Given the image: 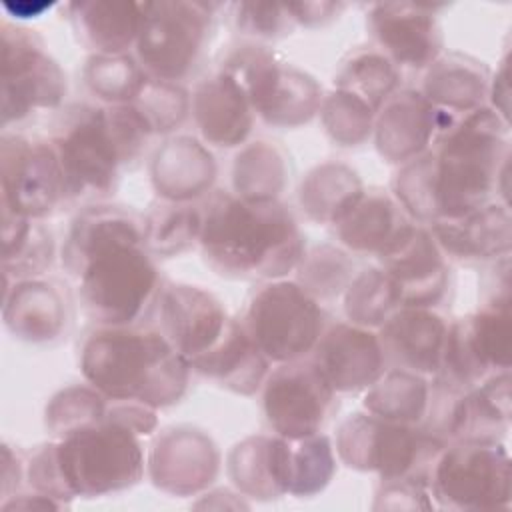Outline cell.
I'll return each mask as SVG.
<instances>
[{"label": "cell", "mask_w": 512, "mask_h": 512, "mask_svg": "<svg viewBox=\"0 0 512 512\" xmlns=\"http://www.w3.org/2000/svg\"><path fill=\"white\" fill-rule=\"evenodd\" d=\"M190 110L202 138L220 148L244 144L256 116L242 86L222 70L196 86Z\"/></svg>", "instance_id": "cell-23"}, {"label": "cell", "mask_w": 512, "mask_h": 512, "mask_svg": "<svg viewBox=\"0 0 512 512\" xmlns=\"http://www.w3.org/2000/svg\"><path fill=\"white\" fill-rule=\"evenodd\" d=\"M320 118L328 136L340 146H358L374 130L376 112L358 96L338 90L322 98Z\"/></svg>", "instance_id": "cell-42"}, {"label": "cell", "mask_w": 512, "mask_h": 512, "mask_svg": "<svg viewBox=\"0 0 512 512\" xmlns=\"http://www.w3.org/2000/svg\"><path fill=\"white\" fill-rule=\"evenodd\" d=\"M242 322L270 362L286 364L312 354L328 326V316L298 282L280 278L252 294Z\"/></svg>", "instance_id": "cell-10"}, {"label": "cell", "mask_w": 512, "mask_h": 512, "mask_svg": "<svg viewBox=\"0 0 512 512\" xmlns=\"http://www.w3.org/2000/svg\"><path fill=\"white\" fill-rule=\"evenodd\" d=\"M430 406V382L426 376L390 368L364 394L366 412L392 422L422 424Z\"/></svg>", "instance_id": "cell-34"}, {"label": "cell", "mask_w": 512, "mask_h": 512, "mask_svg": "<svg viewBox=\"0 0 512 512\" xmlns=\"http://www.w3.org/2000/svg\"><path fill=\"white\" fill-rule=\"evenodd\" d=\"M508 160V122L480 106L456 116L432 148L402 164L394 194L412 220H456L496 202L498 192L508 204Z\"/></svg>", "instance_id": "cell-2"}, {"label": "cell", "mask_w": 512, "mask_h": 512, "mask_svg": "<svg viewBox=\"0 0 512 512\" xmlns=\"http://www.w3.org/2000/svg\"><path fill=\"white\" fill-rule=\"evenodd\" d=\"M152 184L166 202H194L216 178L212 154L190 136L166 140L152 160Z\"/></svg>", "instance_id": "cell-29"}, {"label": "cell", "mask_w": 512, "mask_h": 512, "mask_svg": "<svg viewBox=\"0 0 512 512\" xmlns=\"http://www.w3.org/2000/svg\"><path fill=\"white\" fill-rule=\"evenodd\" d=\"M78 40L96 54H126L136 46L142 4L124 0H80L66 4Z\"/></svg>", "instance_id": "cell-30"}, {"label": "cell", "mask_w": 512, "mask_h": 512, "mask_svg": "<svg viewBox=\"0 0 512 512\" xmlns=\"http://www.w3.org/2000/svg\"><path fill=\"white\" fill-rule=\"evenodd\" d=\"M400 306V290L382 268L362 270L344 290V312L348 322L358 326L380 328Z\"/></svg>", "instance_id": "cell-39"}, {"label": "cell", "mask_w": 512, "mask_h": 512, "mask_svg": "<svg viewBox=\"0 0 512 512\" xmlns=\"http://www.w3.org/2000/svg\"><path fill=\"white\" fill-rule=\"evenodd\" d=\"M334 84L338 90L358 96L374 112H378L386 100L398 92L400 70L382 52L360 50L342 64Z\"/></svg>", "instance_id": "cell-37"}, {"label": "cell", "mask_w": 512, "mask_h": 512, "mask_svg": "<svg viewBox=\"0 0 512 512\" xmlns=\"http://www.w3.org/2000/svg\"><path fill=\"white\" fill-rule=\"evenodd\" d=\"M454 120L456 114L432 106L422 92L400 90L376 112V148L388 162L406 164L424 154Z\"/></svg>", "instance_id": "cell-20"}, {"label": "cell", "mask_w": 512, "mask_h": 512, "mask_svg": "<svg viewBox=\"0 0 512 512\" xmlns=\"http://www.w3.org/2000/svg\"><path fill=\"white\" fill-rule=\"evenodd\" d=\"M290 10L294 14L296 24L314 28L322 26L344 8V4H334V2H288Z\"/></svg>", "instance_id": "cell-46"}, {"label": "cell", "mask_w": 512, "mask_h": 512, "mask_svg": "<svg viewBox=\"0 0 512 512\" xmlns=\"http://www.w3.org/2000/svg\"><path fill=\"white\" fill-rule=\"evenodd\" d=\"M156 312L158 330L188 364L206 354L224 336L232 320L212 292L190 284H166Z\"/></svg>", "instance_id": "cell-16"}, {"label": "cell", "mask_w": 512, "mask_h": 512, "mask_svg": "<svg viewBox=\"0 0 512 512\" xmlns=\"http://www.w3.org/2000/svg\"><path fill=\"white\" fill-rule=\"evenodd\" d=\"M60 258L96 326H144L158 310L166 284L134 212L86 206L70 222Z\"/></svg>", "instance_id": "cell-1"}, {"label": "cell", "mask_w": 512, "mask_h": 512, "mask_svg": "<svg viewBox=\"0 0 512 512\" xmlns=\"http://www.w3.org/2000/svg\"><path fill=\"white\" fill-rule=\"evenodd\" d=\"M448 322L422 306H400L380 326L378 338L392 368L434 376L440 368Z\"/></svg>", "instance_id": "cell-22"}, {"label": "cell", "mask_w": 512, "mask_h": 512, "mask_svg": "<svg viewBox=\"0 0 512 512\" xmlns=\"http://www.w3.org/2000/svg\"><path fill=\"white\" fill-rule=\"evenodd\" d=\"M382 270L396 282L402 306L434 308L448 290V266L432 232L422 224L386 254L378 256Z\"/></svg>", "instance_id": "cell-21"}, {"label": "cell", "mask_w": 512, "mask_h": 512, "mask_svg": "<svg viewBox=\"0 0 512 512\" xmlns=\"http://www.w3.org/2000/svg\"><path fill=\"white\" fill-rule=\"evenodd\" d=\"M144 244L154 258H170L200 242L202 206L194 202H162L144 218Z\"/></svg>", "instance_id": "cell-36"}, {"label": "cell", "mask_w": 512, "mask_h": 512, "mask_svg": "<svg viewBox=\"0 0 512 512\" xmlns=\"http://www.w3.org/2000/svg\"><path fill=\"white\" fill-rule=\"evenodd\" d=\"M298 284L318 302L340 296L354 278L352 258L332 244H322L304 254L296 268Z\"/></svg>", "instance_id": "cell-41"}, {"label": "cell", "mask_w": 512, "mask_h": 512, "mask_svg": "<svg viewBox=\"0 0 512 512\" xmlns=\"http://www.w3.org/2000/svg\"><path fill=\"white\" fill-rule=\"evenodd\" d=\"M414 224L416 220L396 198L382 190H364L356 206L336 224V234L348 250L378 258L394 248Z\"/></svg>", "instance_id": "cell-26"}, {"label": "cell", "mask_w": 512, "mask_h": 512, "mask_svg": "<svg viewBox=\"0 0 512 512\" xmlns=\"http://www.w3.org/2000/svg\"><path fill=\"white\" fill-rule=\"evenodd\" d=\"M488 96L492 102V110L508 122V98H510V88H508V64L506 58L502 60L498 72L488 84Z\"/></svg>", "instance_id": "cell-48"}, {"label": "cell", "mask_w": 512, "mask_h": 512, "mask_svg": "<svg viewBox=\"0 0 512 512\" xmlns=\"http://www.w3.org/2000/svg\"><path fill=\"white\" fill-rule=\"evenodd\" d=\"M510 354V298L490 300L476 314L448 324L434 382L452 392H464L496 372L510 370Z\"/></svg>", "instance_id": "cell-12"}, {"label": "cell", "mask_w": 512, "mask_h": 512, "mask_svg": "<svg viewBox=\"0 0 512 512\" xmlns=\"http://www.w3.org/2000/svg\"><path fill=\"white\" fill-rule=\"evenodd\" d=\"M234 20L242 34L276 40L290 34L298 24L290 10V4L278 2H240L234 4Z\"/></svg>", "instance_id": "cell-45"}, {"label": "cell", "mask_w": 512, "mask_h": 512, "mask_svg": "<svg viewBox=\"0 0 512 512\" xmlns=\"http://www.w3.org/2000/svg\"><path fill=\"white\" fill-rule=\"evenodd\" d=\"M336 408V390L310 358L278 364L262 384L266 422L288 440L320 434Z\"/></svg>", "instance_id": "cell-15"}, {"label": "cell", "mask_w": 512, "mask_h": 512, "mask_svg": "<svg viewBox=\"0 0 512 512\" xmlns=\"http://www.w3.org/2000/svg\"><path fill=\"white\" fill-rule=\"evenodd\" d=\"M308 358L336 394L366 390L388 370L378 334L352 322L328 324Z\"/></svg>", "instance_id": "cell-19"}, {"label": "cell", "mask_w": 512, "mask_h": 512, "mask_svg": "<svg viewBox=\"0 0 512 512\" xmlns=\"http://www.w3.org/2000/svg\"><path fill=\"white\" fill-rule=\"evenodd\" d=\"M2 316L14 338L26 342H50L66 324V302L56 286L38 278L4 280Z\"/></svg>", "instance_id": "cell-28"}, {"label": "cell", "mask_w": 512, "mask_h": 512, "mask_svg": "<svg viewBox=\"0 0 512 512\" xmlns=\"http://www.w3.org/2000/svg\"><path fill=\"white\" fill-rule=\"evenodd\" d=\"M54 250V236L42 220H30L2 210L4 278L26 280L42 274L52 266Z\"/></svg>", "instance_id": "cell-32"}, {"label": "cell", "mask_w": 512, "mask_h": 512, "mask_svg": "<svg viewBox=\"0 0 512 512\" xmlns=\"http://www.w3.org/2000/svg\"><path fill=\"white\" fill-rule=\"evenodd\" d=\"M80 372L110 400L158 410L186 394L192 368L160 330L96 326L80 344Z\"/></svg>", "instance_id": "cell-6"}, {"label": "cell", "mask_w": 512, "mask_h": 512, "mask_svg": "<svg viewBox=\"0 0 512 512\" xmlns=\"http://www.w3.org/2000/svg\"><path fill=\"white\" fill-rule=\"evenodd\" d=\"M2 210L30 220L52 216L68 204L58 154L50 140L4 132L0 140Z\"/></svg>", "instance_id": "cell-14"}, {"label": "cell", "mask_w": 512, "mask_h": 512, "mask_svg": "<svg viewBox=\"0 0 512 512\" xmlns=\"http://www.w3.org/2000/svg\"><path fill=\"white\" fill-rule=\"evenodd\" d=\"M430 492L438 508L508 510L512 502L510 454L500 440H454L436 456Z\"/></svg>", "instance_id": "cell-9"}, {"label": "cell", "mask_w": 512, "mask_h": 512, "mask_svg": "<svg viewBox=\"0 0 512 512\" xmlns=\"http://www.w3.org/2000/svg\"><path fill=\"white\" fill-rule=\"evenodd\" d=\"M24 464L26 460H22L18 452H14L8 444L2 446V498L4 500L12 496L14 490H18L20 480L24 478Z\"/></svg>", "instance_id": "cell-47"}, {"label": "cell", "mask_w": 512, "mask_h": 512, "mask_svg": "<svg viewBox=\"0 0 512 512\" xmlns=\"http://www.w3.org/2000/svg\"><path fill=\"white\" fill-rule=\"evenodd\" d=\"M366 24L382 54L396 66L420 70L440 58L442 30L428 6L378 2L370 6Z\"/></svg>", "instance_id": "cell-17"}, {"label": "cell", "mask_w": 512, "mask_h": 512, "mask_svg": "<svg viewBox=\"0 0 512 512\" xmlns=\"http://www.w3.org/2000/svg\"><path fill=\"white\" fill-rule=\"evenodd\" d=\"M290 440L274 436H250L228 454L226 470L236 490L248 498L272 500L288 494Z\"/></svg>", "instance_id": "cell-25"}, {"label": "cell", "mask_w": 512, "mask_h": 512, "mask_svg": "<svg viewBox=\"0 0 512 512\" xmlns=\"http://www.w3.org/2000/svg\"><path fill=\"white\" fill-rule=\"evenodd\" d=\"M290 484L288 494L310 498L322 492L336 472V450L326 434L290 440Z\"/></svg>", "instance_id": "cell-40"}, {"label": "cell", "mask_w": 512, "mask_h": 512, "mask_svg": "<svg viewBox=\"0 0 512 512\" xmlns=\"http://www.w3.org/2000/svg\"><path fill=\"white\" fill-rule=\"evenodd\" d=\"M430 232L440 250L458 260L508 256L512 246L510 210L498 200L456 220H436Z\"/></svg>", "instance_id": "cell-27"}, {"label": "cell", "mask_w": 512, "mask_h": 512, "mask_svg": "<svg viewBox=\"0 0 512 512\" xmlns=\"http://www.w3.org/2000/svg\"><path fill=\"white\" fill-rule=\"evenodd\" d=\"M222 72L246 92L254 114L276 128L310 122L322 104L318 82L306 72L280 62L264 46H240L228 54Z\"/></svg>", "instance_id": "cell-11"}, {"label": "cell", "mask_w": 512, "mask_h": 512, "mask_svg": "<svg viewBox=\"0 0 512 512\" xmlns=\"http://www.w3.org/2000/svg\"><path fill=\"white\" fill-rule=\"evenodd\" d=\"M52 6H56V2H4L2 8L18 18V20H28V18H38L42 16L46 10H50Z\"/></svg>", "instance_id": "cell-49"}, {"label": "cell", "mask_w": 512, "mask_h": 512, "mask_svg": "<svg viewBox=\"0 0 512 512\" xmlns=\"http://www.w3.org/2000/svg\"><path fill=\"white\" fill-rule=\"evenodd\" d=\"M428 68L422 96L440 110L466 114L480 108L484 96H488L490 80L476 60L452 54L438 58Z\"/></svg>", "instance_id": "cell-31"}, {"label": "cell", "mask_w": 512, "mask_h": 512, "mask_svg": "<svg viewBox=\"0 0 512 512\" xmlns=\"http://www.w3.org/2000/svg\"><path fill=\"white\" fill-rule=\"evenodd\" d=\"M156 132L134 104H72L54 120V146L68 202L112 194Z\"/></svg>", "instance_id": "cell-5"}, {"label": "cell", "mask_w": 512, "mask_h": 512, "mask_svg": "<svg viewBox=\"0 0 512 512\" xmlns=\"http://www.w3.org/2000/svg\"><path fill=\"white\" fill-rule=\"evenodd\" d=\"M364 186L346 164L316 166L300 186V204L320 224H338L362 198Z\"/></svg>", "instance_id": "cell-33"}, {"label": "cell", "mask_w": 512, "mask_h": 512, "mask_svg": "<svg viewBox=\"0 0 512 512\" xmlns=\"http://www.w3.org/2000/svg\"><path fill=\"white\" fill-rule=\"evenodd\" d=\"M150 76L130 54H94L84 68L88 90L104 104H132Z\"/></svg>", "instance_id": "cell-38"}, {"label": "cell", "mask_w": 512, "mask_h": 512, "mask_svg": "<svg viewBox=\"0 0 512 512\" xmlns=\"http://www.w3.org/2000/svg\"><path fill=\"white\" fill-rule=\"evenodd\" d=\"M150 122L156 134H166L178 128L190 112L188 92L180 84L160 82L150 78L140 92V96L132 102Z\"/></svg>", "instance_id": "cell-44"}, {"label": "cell", "mask_w": 512, "mask_h": 512, "mask_svg": "<svg viewBox=\"0 0 512 512\" xmlns=\"http://www.w3.org/2000/svg\"><path fill=\"white\" fill-rule=\"evenodd\" d=\"M140 4L142 24L134 46L138 64L154 80L180 84L204 60L216 4L196 0Z\"/></svg>", "instance_id": "cell-8"}, {"label": "cell", "mask_w": 512, "mask_h": 512, "mask_svg": "<svg viewBox=\"0 0 512 512\" xmlns=\"http://www.w3.org/2000/svg\"><path fill=\"white\" fill-rule=\"evenodd\" d=\"M220 470V452L202 430L178 426L164 430L148 454L152 484L174 496L208 488Z\"/></svg>", "instance_id": "cell-18"}, {"label": "cell", "mask_w": 512, "mask_h": 512, "mask_svg": "<svg viewBox=\"0 0 512 512\" xmlns=\"http://www.w3.org/2000/svg\"><path fill=\"white\" fill-rule=\"evenodd\" d=\"M68 84L44 40L24 26L2 22V128L38 110L62 106Z\"/></svg>", "instance_id": "cell-13"}, {"label": "cell", "mask_w": 512, "mask_h": 512, "mask_svg": "<svg viewBox=\"0 0 512 512\" xmlns=\"http://www.w3.org/2000/svg\"><path fill=\"white\" fill-rule=\"evenodd\" d=\"M110 398L94 386H68L60 390L46 406V428L54 438L70 430L98 422L106 416Z\"/></svg>", "instance_id": "cell-43"}, {"label": "cell", "mask_w": 512, "mask_h": 512, "mask_svg": "<svg viewBox=\"0 0 512 512\" xmlns=\"http://www.w3.org/2000/svg\"><path fill=\"white\" fill-rule=\"evenodd\" d=\"M204 262L234 280H280L306 254L294 214L278 200L250 202L216 190L202 204Z\"/></svg>", "instance_id": "cell-3"}, {"label": "cell", "mask_w": 512, "mask_h": 512, "mask_svg": "<svg viewBox=\"0 0 512 512\" xmlns=\"http://www.w3.org/2000/svg\"><path fill=\"white\" fill-rule=\"evenodd\" d=\"M232 184L236 196L244 200H278L288 184L286 156L270 142H252L244 146L234 160Z\"/></svg>", "instance_id": "cell-35"}, {"label": "cell", "mask_w": 512, "mask_h": 512, "mask_svg": "<svg viewBox=\"0 0 512 512\" xmlns=\"http://www.w3.org/2000/svg\"><path fill=\"white\" fill-rule=\"evenodd\" d=\"M270 364L244 322L232 316L224 336L206 354L192 360L190 368L230 392L252 396L262 388Z\"/></svg>", "instance_id": "cell-24"}, {"label": "cell", "mask_w": 512, "mask_h": 512, "mask_svg": "<svg viewBox=\"0 0 512 512\" xmlns=\"http://www.w3.org/2000/svg\"><path fill=\"white\" fill-rule=\"evenodd\" d=\"M446 440L422 424L384 420L370 412L350 414L340 422L334 450L342 464L358 472H376L382 482L422 476L430 470Z\"/></svg>", "instance_id": "cell-7"}, {"label": "cell", "mask_w": 512, "mask_h": 512, "mask_svg": "<svg viewBox=\"0 0 512 512\" xmlns=\"http://www.w3.org/2000/svg\"><path fill=\"white\" fill-rule=\"evenodd\" d=\"M110 406V404H108ZM144 476L140 434L116 418L66 432L38 446L24 464L30 490L66 506L72 498H98L136 486Z\"/></svg>", "instance_id": "cell-4"}]
</instances>
